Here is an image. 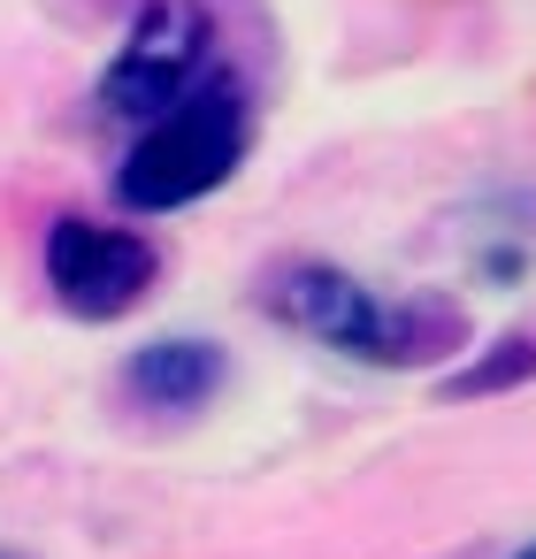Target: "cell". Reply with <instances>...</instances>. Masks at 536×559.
Masks as SVG:
<instances>
[{
    "mask_svg": "<svg viewBox=\"0 0 536 559\" xmlns=\"http://www.w3.org/2000/svg\"><path fill=\"white\" fill-rule=\"evenodd\" d=\"M253 307L276 330H299L322 353L360 360V368H437V360H452L467 345V307L460 299H437V292L383 299L353 269L314 261V253L269 261L261 284H253Z\"/></svg>",
    "mask_w": 536,
    "mask_h": 559,
    "instance_id": "cell-1",
    "label": "cell"
},
{
    "mask_svg": "<svg viewBox=\"0 0 536 559\" xmlns=\"http://www.w3.org/2000/svg\"><path fill=\"white\" fill-rule=\"evenodd\" d=\"M253 131H261V100H253V78L230 62V70H215L200 93H184L177 108H162L154 123H139V131L116 146L108 200H116L131 223L184 215V207L215 200V192L246 169Z\"/></svg>",
    "mask_w": 536,
    "mask_h": 559,
    "instance_id": "cell-2",
    "label": "cell"
},
{
    "mask_svg": "<svg viewBox=\"0 0 536 559\" xmlns=\"http://www.w3.org/2000/svg\"><path fill=\"white\" fill-rule=\"evenodd\" d=\"M215 70H230V47H223V16L207 0H139L123 47L93 78V131L131 139L139 123H154L162 108L200 93Z\"/></svg>",
    "mask_w": 536,
    "mask_h": 559,
    "instance_id": "cell-3",
    "label": "cell"
},
{
    "mask_svg": "<svg viewBox=\"0 0 536 559\" xmlns=\"http://www.w3.org/2000/svg\"><path fill=\"white\" fill-rule=\"evenodd\" d=\"M39 276L47 299L70 322H123L131 307L154 299L162 284V246L131 223H100V215H55L39 238Z\"/></svg>",
    "mask_w": 536,
    "mask_h": 559,
    "instance_id": "cell-4",
    "label": "cell"
},
{
    "mask_svg": "<svg viewBox=\"0 0 536 559\" xmlns=\"http://www.w3.org/2000/svg\"><path fill=\"white\" fill-rule=\"evenodd\" d=\"M223 383H230V353L215 337H184V330L131 345L123 368H116V399L139 406V414H154V421H184V414L215 406Z\"/></svg>",
    "mask_w": 536,
    "mask_h": 559,
    "instance_id": "cell-5",
    "label": "cell"
},
{
    "mask_svg": "<svg viewBox=\"0 0 536 559\" xmlns=\"http://www.w3.org/2000/svg\"><path fill=\"white\" fill-rule=\"evenodd\" d=\"M521 383H536V330H505V337H490L467 368L437 376V399L460 406V399H498V391H521Z\"/></svg>",
    "mask_w": 536,
    "mask_h": 559,
    "instance_id": "cell-6",
    "label": "cell"
},
{
    "mask_svg": "<svg viewBox=\"0 0 536 559\" xmlns=\"http://www.w3.org/2000/svg\"><path fill=\"white\" fill-rule=\"evenodd\" d=\"M505 559H536V536H528V544H521V551H505Z\"/></svg>",
    "mask_w": 536,
    "mask_h": 559,
    "instance_id": "cell-7",
    "label": "cell"
},
{
    "mask_svg": "<svg viewBox=\"0 0 536 559\" xmlns=\"http://www.w3.org/2000/svg\"><path fill=\"white\" fill-rule=\"evenodd\" d=\"M0 559H24V551H9V544H0Z\"/></svg>",
    "mask_w": 536,
    "mask_h": 559,
    "instance_id": "cell-8",
    "label": "cell"
}]
</instances>
